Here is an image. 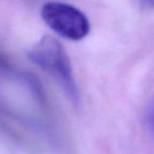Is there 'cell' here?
<instances>
[{
    "label": "cell",
    "mask_w": 154,
    "mask_h": 154,
    "mask_svg": "<svg viewBox=\"0 0 154 154\" xmlns=\"http://www.w3.org/2000/svg\"><path fill=\"white\" fill-rule=\"evenodd\" d=\"M29 58L57 80L72 104H79V90L70 61L59 41L51 36L42 37L29 51Z\"/></svg>",
    "instance_id": "cell-1"
},
{
    "label": "cell",
    "mask_w": 154,
    "mask_h": 154,
    "mask_svg": "<svg viewBox=\"0 0 154 154\" xmlns=\"http://www.w3.org/2000/svg\"><path fill=\"white\" fill-rule=\"evenodd\" d=\"M41 18L58 35L71 41H80L90 32L87 17L78 8L64 2H47L41 8Z\"/></svg>",
    "instance_id": "cell-2"
},
{
    "label": "cell",
    "mask_w": 154,
    "mask_h": 154,
    "mask_svg": "<svg viewBox=\"0 0 154 154\" xmlns=\"http://www.w3.org/2000/svg\"><path fill=\"white\" fill-rule=\"evenodd\" d=\"M142 8L148 11H154V0H138Z\"/></svg>",
    "instance_id": "cell-3"
}]
</instances>
